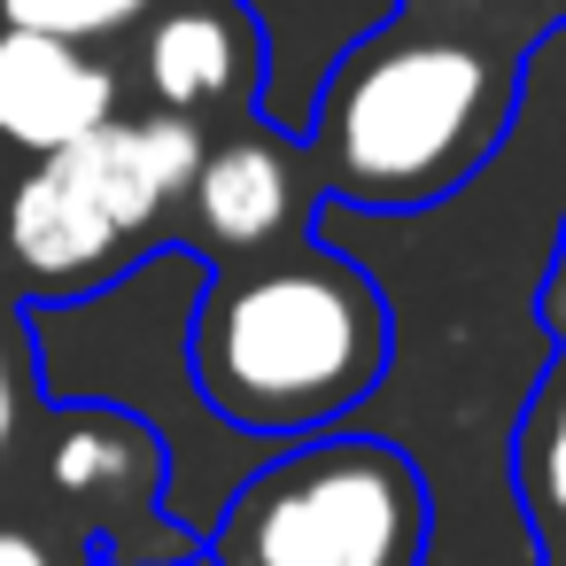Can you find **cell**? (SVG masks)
<instances>
[{
	"label": "cell",
	"mask_w": 566,
	"mask_h": 566,
	"mask_svg": "<svg viewBox=\"0 0 566 566\" xmlns=\"http://www.w3.org/2000/svg\"><path fill=\"white\" fill-rule=\"evenodd\" d=\"M202 164V125L187 117H109L71 148L0 171V295L78 303L140 272Z\"/></svg>",
	"instance_id": "3957f363"
},
{
	"label": "cell",
	"mask_w": 566,
	"mask_h": 566,
	"mask_svg": "<svg viewBox=\"0 0 566 566\" xmlns=\"http://www.w3.org/2000/svg\"><path fill=\"white\" fill-rule=\"evenodd\" d=\"M434 535L427 481L396 442H280L210 512V566H419Z\"/></svg>",
	"instance_id": "277c9868"
},
{
	"label": "cell",
	"mask_w": 566,
	"mask_h": 566,
	"mask_svg": "<svg viewBox=\"0 0 566 566\" xmlns=\"http://www.w3.org/2000/svg\"><path fill=\"white\" fill-rule=\"evenodd\" d=\"M140 78L164 117H249L264 86V40L241 0H156L140 32Z\"/></svg>",
	"instance_id": "52a82bcc"
},
{
	"label": "cell",
	"mask_w": 566,
	"mask_h": 566,
	"mask_svg": "<svg viewBox=\"0 0 566 566\" xmlns=\"http://www.w3.org/2000/svg\"><path fill=\"white\" fill-rule=\"evenodd\" d=\"M0 566H86V551L55 543V535L32 527V520H0Z\"/></svg>",
	"instance_id": "4fadbf2b"
},
{
	"label": "cell",
	"mask_w": 566,
	"mask_h": 566,
	"mask_svg": "<svg viewBox=\"0 0 566 566\" xmlns=\"http://www.w3.org/2000/svg\"><path fill=\"white\" fill-rule=\"evenodd\" d=\"M535 311H543V326L566 342V218H558V249H551V272H543V287H535Z\"/></svg>",
	"instance_id": "5bb4252c"
},
{
	"label": "cell",
	"mask_w": 566,
	"mask_h": 566,
	"mask_svg": "<svg viewBox=\"0 0 566 566\" xmlns=\"http://www.w3.org/2000/svg\"><path fill=\"white\" fill-rule=\"evenodd\" d=\"M311 164H303V140L295 133H272V125H233L226 140H202V164L187 179V256H218V264H241V256H264V249H287L303 241L311 226Z\"/></svg>",
	"instance_id": "8992f818"
},
{
	"label": "cell",
	"mask_w": 566,
	"mask_h": 566,
	"mask_svg": "<svg viewBox=\"0 0 566 566\" xmlns=\"http://www.w3.org/2000/svg\"><path fill=\"white\" fill-rule=\"evenodd\" d=\"M164 481H171V450L140 411L102 396L63 403L48 434V496L78 512V543L86 535L109 543L117 566H179L195 535L164 520Z\"/></svg>",
	"instance_id": "5b68a950"
},
{
	"label": "cell",
	"mask_w": 566,
	"mask_h": 566,
	"mask_svg": "<svg viewBox=\"0 0 566 566\" xmlns=\"http://www.w3.org/2000/svg\"><path fill=\"white\" fill-rule=\"evenodd\" d=\"M148 9H156V0H0V24L48 32V40H71V48H94V40L133 32Z\"/></svg>",
	"instance_id": "8fae6325"
},
{
	"label": "cell",
	"mask_w": 566,
	"mask_h": 566,
	"mask_svg": "<svg viewBox=\"0 0 566 566\" xmlns=\"http://www.w3.org/2000/svg\"><path fill=\"white\" fill-rule=\"evenodd\" d=\"M396 357L380 287L318 233L241 256L187 303L179 365L195 403L241 442H311L349 419Z\"/></svg>",
	"instance_id": "6da1fadb"
},
{
	"label": "cell",
	"mask_w": 566,
	"mask_h": 566,
	"mask_svg": "<svg viewBox=\"0 0 566 566\" xmlns=\"http://www.w3.org/2000/svg\"><path fill=\"white\" fill-rule=\"evenodd\" d=\"M40 403V365H32V318L0 295V473H9L17 442H24V419Z\"/></svg>",
	"instance_id": "7c38bea8"
},
{
	"label": "cell",
	"mask_w": 566,
	"mask_h": 566,
	"mask_svg": "<svg viewBox=\"0 0 566 566\" xmlns=\"http://www.w3.org/2000/svg\"><path fill=\"white\" fill-rule=\"evenodd\" d=\"M241 17L264 40V86L256 109L272 133H303L311 94L326 86V71L380 24H396V0H241Z\"/></svg>",
	"instance_id": "9c48e42d"
},
{
	"label": "cell",
	"mask_w": 566,
	"mask_h": 566,
	"mask_svg": "<svg viewBox=\"0 0 566 566\" xmlns=\"http://www.w3.org/2000/svg\"><path fill=\"white\" fill-rule=\"evenodd\" d=\"M520 71L434 32H365L303 117V164L318 202L349 210H427L458 195L504 140Z\"/></svg>",
	"instance_id": "7a4b0ae2"
},
{
	"label": "cell",
	"mask_w": 566,
	"mask_h": 566,
	"mask_svg": "<svg viewBox=\"0 0 566 566\" xmlns=\"http://www.w3.org/2000/svg\"><path fill=\"white\" fill-rule=\"evenodd\" d=\"M512 489H520L543 566H566V342L527 388V411L512 427Z\"/></svg>",
	"instance_id": "30bf717a"
},
{
	"label": "cell",
	"mask_w": 566,
	"mask_h": 566,
	"mask_svg": "<svg viewBox=\"0 0 566 566\" xmlns=\"http://www.w3.org/2000/svg\"><path fill=\"white\" fill-rule=\"evenodd\" d=\"M117 117V71L71 40L0 24V156L24 164Z\"/></svg>",
	"instance_id": "ba28073f"
}]
</instances>
